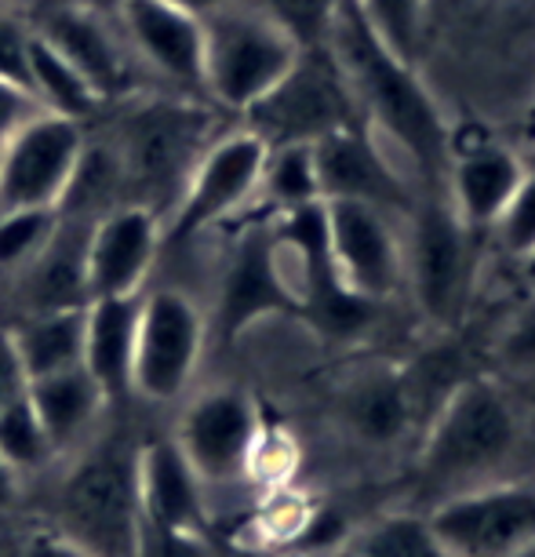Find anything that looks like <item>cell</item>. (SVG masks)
I'll list each match as a JSON object with an SVG mask.
<instances>
[{"label":"cell","instance_id":"6da1fadb","mask_svg":"<svg viewBox=\"0 0 535 557\" xmlns=\"http://www.w3.org/2000/svg\"><path fill=\"white\" fill-rule=\"evenodd\" d=\"M524 445L528 423L507 383L477 372L459 375L419 426L412 451L415 492L430 507L452 492L513 478Z\"/></svg>","mask_w":535,"mask_h":557},{"label":"cell","instance_id":"7a4b0ae2","mask_svg":"<svg viewBox=\"0 0 535 557\" xmlns=\"http://www.w3.org/2000/svg\"><path fill=\"white\" fill-rule=\"evenodd\" d=\"M324 48L339 66L361 121L386 135L434 183L445 178L452 135H448L434 96L415 77L412 62L394 55L375 37V29L364 23L353 0H339L328 34H324Z\"/></svg>","mask_w":535,"mask_h":557},{"label":"cell","instance_id":"3957f363","mask_svg":"<svg viewBox=\"0 0 535 557\" xmlns=\"http://www.w3.org/2000/svg\"><path fill=\"white\" fill-rule=\"evenodd\" d=\"M208 107L245 117L307 48L259 0H240L201 18Z\"/></svg>","mask_w":535,"mask_h":557},{"label":"cell","instance_id":"277c9868","mask_svg":"<svg viewBox=\"0 0 535 557\" xmlns=\"http://www.w3.org/2000/svg\"><path fill=\"white\" fill-rule=\"evenodd\" d=\"M477 240L445 194H430L408 215L405 288L434 332H452L466 313L477 270Z\"/></svg>","mask_w":535,"mask_h":557},{"label":"cell","instance_id":"5b68a950","mask_svg":"<svg viewBox=\"0 0 535 557\" xmlns=\"http://www.w3.org/2000/svg\"><path fill=\"white\" fill-rule=\"evenodd\" d=\"M62 529L96 557H132L139 529L135 451L117 445H84L59 488Z\"/></svg>","mask_w":535,"mask_h":557},{"label":"cell","instance_id":"8992f818","mask_svg":"<svg viewBox=\"0 0 535 557\" xmlns=\"http://www.w3.org/2000/svg\"><path fill=\"white\" fill-rule=\"evenodd\" d=\"M208 346V313L178 285L146 288L135 332L132 397L146 405H178L197 380Z\"/></svg>","mask_w":535,"mask_h":557},{"label":"cell","instance_id":"52a82bcc","mask_svg":"<svg viewBox=\"0 0 535 557\" xmlns=\"http://www.w3.org/2000/svg\"><path fill=\"white\" fill-rule=\"evenodd\" d=\"M237 124L266 146H313L353 124H364L328 48H307L299 62Z\"/></svg>","mask_w":535,"mask_h":557},{"label":"cell","instance_id":"ba28073f","mask_svg":"<svg viewBox=\"0 0 535 557\" xmlns=\"http://www.w3.org/2000/svg\"><path fill=\"white\" fill-rule=\"evenodd\" d=\"M266 153L270 146L245 124L215 135L186 175L172 215L164 219V245L167 240H194L245 212L259 197Z\"/></svg>","mask_w":535,"mask_h":557},{"label":"cell","instance_id":"9c48e42d","mask_svg":"<svg viewBox=\"0 0 535 557\" xmlns=\"http://www.w3.org/2000/svg\"><path fill=\"white\" fill-rule=\"evenodd\" d=\"M448 557H510L535 540V481L513 474L423 507Z\"/></svg>","mask_w":535,"mask_h":557},{"label":"cell","instance_id":"30bf717a","mask_svg":"<svg viewBox=\"0 0 535 557\" xmlns=\"http://www.w3.org/2000/svg\"><path fill=\"white\" fill-rule=\"evenodd\" d=\"M26 18L34 34L45 37L91 84V91L107 102V110L128 99L153 96L117 18L80 8L73 0H40Z\"/></svg>","mask_w":535,"mask_h":557},{"label":"cell","instance_id":"8fae6325","mask_svg":"<svg viewBox=\"0 0 535 557\" xmlns=\"http://www.w3.org/2000/svg\"><path fill=\"white\" fill-rule=\"evenodd\" d=\"M259 430L262 412L256 397L240 386H212L183 405L172 437L212 496L215 488L248 485V459Z\"/></svg>","mask_w":535,"mask_h":557},{"label":"cell","instance_id":"7c38bea8","mask_svg":"<svg viewBox=\"0 0 535 557\" xmlns=\"http://www.w3.org/2000/svg\"><path fill=\"white\" fill-rule=\"evenodd\" d=\"M88 124L37 110L0 143V208H59L77 172Z\"/></svg>","mask_w":535,"mask_h":557},{"label":"cell","instance_id":"4fadbf2b","mask_svg":"<svg viewBox=\"0 0 535 557\" xmlns=\"http://www.w3.org/2000/svg\"><path fill=\"white\" fill-rule=\"evenodd\" d=\"M328 256L343 292L364 302H386L405 288V234L390 208L369 201H324Z\"/></svg>","mask_w":535,"mask_h":557},{"label":"cell","instance_id":"5bb4252c","mask_svg":"<svg viewBox=\"0 0 535 557\" xmlns=\"http://www.w3.org/2000/svg\"><path fill=\"white\" fill-rule=\"evenodd\" d=\"M117 23L153 96L208 102L204 96V26L167 0H124Z\"/></svg>","mask_w":535,"mask_h":557},{"label":"cell","instance_id":"9a60e30c","mask_svg":"<svg viewBox=\"0 0 535 557\" xmlns=\"http://www.w3.org/2000/svg\"><path fill=\"white\" fill-rule=\"evenodd\" d=\"M164 251V215L142 201H124L88 226L84 281L88 299H124L150 288V273Z\"/></svg>","mask_w":535,"mask_h":557},{"label":"cell","instance_id":"2e32d148","mask_svg":"<svg viewBox=\"0 0 535 557\" xmlns=\"http://www.w3.org/2000/svg\"><path fill=\"white\" fill-rule=\"evenodd\" d=\"M339 430L364 451L401 448L415 434L419 405L405 368L372 364L357 372L335 397Z\"/></svg>","mask_w":535,"mask_h":557},{"label":"cell","instance_id":"e0dca14e","mask_svg":"<svg viewBox=\"0 0 535 557\" xmlns=\"http://www.w3.org/2000/svg\"><path fill=\"white\" fill-rule=\"evenodd\" d=\"M313 150L321 201H369L380 208H408L405 183L383 157L380 143L369 135V124H353L335 135H324Z\"/></svg>","mask_w":535,"mask_h":557},{"label":"cell","instance_id":"ac0fdd59","mask_svg":"<svg viewBox=\"0 0 535 557\" xmlns=\"http://www.w3.org/2000/svg\"><path fill=\"white\" fill-rule=\"evenodd\" d=\"M528 168L521 164L518 153H510L507 146L474 139V143H456L448 153V201H452L456 215L463 219V226L474 237L492 234L499 223V215L507 212V205L518 194L521 178Z\"/></svg>","mask_w":535,"mask_h":557},{"label":"cell","instance_id":"d6986e66","mask_svg":"<svg viewBox=\"0 0 535 557\" xmlns=\"http://www.w3.org/2000/svg\"><path fill=\"white\" fill-rule=\"evenodd\" d=\"M135 496H139L142 521L208 532L212 496L190 467V459L183 456V448L175 445V437H157L150 445L135 448Z\"/></svg>","mask_w":535,"mask_h":557},{"label":"cell","instance_id":"ffe728a7","mask_svg":"<svg viewBox=\"0 0 535 557\" xmlns=\"http://www.w3.org/2000/svg\"><path fill=\"white\" fill-rule=\"evenodd\" d=\"M288 310H299V299L281 267L274 234L256 230L234 248V259L226 267L223 292H219V324L226 335H237L266 313Z\"/></svg>","mask_w":535,"mask_h":557},{"label":"cell","instance_id":"44dd1931","mask_svg":"<svg viewBox=\"0 0 535 557\" xmlns=\"http://www.w3.org/2000/svg\"><path fill=\"white\" fill-rule=\"evenodd\" d=\"M139 299H88L84 307V372L99 383L107 401L132 397L135 332H139Z\"/></svg>","mask_w":535,"mask_h":557},{"label":"cell","instance_id":"7402d4cb","mask_svg":"<svg viewBox=\"0 0 535 557\" xmlns=\"http://www.w3.org/2000/svg\"><path fill=\"white\" fill-rule=\"evenodd\" d=\"M26 397H29V405H34L40 426L48 430L59 459L88 445L91 430L102 423V416H107V408H110L107 394L99 391V383L91 380L88 372H84V364L29 380Z\"/></svg>","mask_w":535,"mask_h":557},{"label":"cell","instance_id":"603a6c76","mask_svg":"<svg viewBox=\"0 0 535 557\" xmlns=\"http://www.w3.org/2000/svg\"><path fill=\"white\" fill-rule=\"evenodd\" d=\"M88 219L59 215L55 237L48 248L18 273L23 277V313L26 310H62L88 302L84 281V245H88Z\"/></svg>","mask_w":535,"mask_h":557},{"label":"cell","instance_id":"cb8c5ba5","mask_svg":"<svg viewBox=\"0 0 535 557\" xmlns=\"http://www.w3.org/2000/svg\"><path fill=\"white\" fill-rule=\"evenodd\" d=\"M84 307L26 310L23 318L8 324V339L15 346L26 380L66 372L84 361Z\"/></svg>","mask_w":535,"mask_h":557},{"label":"cell","instance_id":"d4e9b609","mask_svg":"<svg viewBox=\"0 0 535 557\" xmlns=\"http://www.w3.org/2000/svg\"><path fill=\"white\" fill-rule=\"evenodd\" d=\"M29 96L45 113L70 117L77 124H88V128L107 113V102L91 91V84L37 34L34 45H29Z\"/></svg>","mask_w":535,"mask_h":557},{"label":"cell","instance_id":"484cf974","mask_svg":"<svg viewBox=\"0 0 535 557\" xmlns=\"http://www.w3.org/2000/svg\"><path fill=\"white\" fill-rule=\"evenodd\" d=\"M332 557H448L426 524L423 510H390L369 524H353Z\"/></svg>","mask_w":535,"mask_h":557},{"label":"cell","instance_id":"4316f807","mask_svg":"<svg viewBox=\"0 0 535 557\" xmlns=\"http://www.w3.org/2000/svg\"><path fill=\"white\" fill-rule=\"evenodd\" d=\"M256 201L266 205L274 215L321 201L310 146H270Z\"/></svg>","mask_w":535,"mask_h":557},{"label":"cell","instance_id":"83f0119b","mask_svg":"<svg viewBox=\"0 0 535 557\" xmlns=\"http://www.w3.org/2000/svg\"><path fill=\"white\" fill-rule=\"evenodd\" d=\"M0 456L12 462L23 478L45 474V470L55 467V459H59V451L51 445L48 430L40 426V419L26 394L0 412Z\"/></svg>","mask_w":535,"mask_h":557},{"label":"cell","instance_id":"f1b7e54d","mask_svg":"<svg viewBox=\"0 0 535 557\" xmlns=\"http://www.w3.org/2000/svg\"><path fill=\"white\" fill-rule=\"evenodd\" d=\"M59 230V208H0V273H23Z\"/></svg>","mask_w":535,"mask_h":557},{"label":"cell","instance_id":"f546056e","mask_svg":"<svg viewBox=\"0 0 535 557\" xmlns=\"http://www.w3.org/2000/svg\"><path fill=\"white\" fill-rule=\"evenodd\" d=\"M353 4L394 55L415 62V48L423 40L430 0H353Z\"/></svg>","mask_w":535,"mask_h":557},{"label":"cell","instance_id":"4dcf8cb0","mask_svg":"<svg viewBox=\"0 0 535 557\" xmlns=\"http://www.w3.org/2000/svg\"><path fill=\"white\" fill-rule=\"evenodd\" d=\"M492 234H496V245L513 262H521L528 251H535V172H524L518 194L507 205V212L499 215Z\"/></svg>","mask_w":535,"mask_h":557},{"label":"cell","instance_id":"1f68e13d","mask_svg":"<svg viewBox=\"0 0 535 557\" xmlns=\"http://www.w3.org/2000/svg\"><path fill=\"white\" fill-rule=\"evenodd\" d=\"M496 361L502 372L535 375V292L510 313L496 335Z\"/></svg>","mask_w":535,"mask_h":557},{"label":"cell","instance_id":"d6a6232c","mask_svg":"<svg viewBox=\"0 0 535 557\" xmlns=\"http://www.w3.org/2000/svg\"><path fill=\"white\" fill-rule=\"evenodd\" d=\"M302 48H321L339 0H259Z\"/></svg>","mask_w":535,"mask_h":557},{"label":"cell","instance_id":"836d02e7","mask_svg":"<svg viewBox=\"0 0 535 557\" xmlns=\"http://www.w3.org/2000/svg\"><path fill=\"white\" fill-rule=\"evenodd\" d=\"M212 554L215 546L208 540V532L167 529V524H153L139 518L132 557H212Z\"/></svg>","mask_w":535,"mask_h":557},{"label":"cell","instance_id":"e575fe53","mask_svg":"<svg viewBox=\"0 0 535 557\" xmlns=\"http://www.w3.org/2000/svg\"><path fill=\"white\" fill-rule=\"evenodd\" d=\"M29 45H34V26L26 12L0 8V81L29 91Z\"/></svg>","mask_w":535,"mask_h":557},{"label":"cell","instance_id":"d590c367","mask_svg":"<svg viewBox=\"0 0 535 557\" xmlns=\"http://www.w3.org/2000/svg\"><path fill=\"white\" fill-rule=\"evenodd\" d=\"M26 386L29 380H26L23 364H18L12 339H8V329H0V412L12 401H18V397L26 394Z\"/></svg>","mask_w":535,"mask_h":557},{"label":"cell","instance_id":"8d00e7d4","mask_svg":"<svg viewBox=\"0 0 535 557\" xmlns=\"http://www.w3.org/2000/svg\"><path fill=\"white\" fill-rule=\"evenodd\" d=\"M40 107L34 102V96H29L26 88H15V84L0 81V143L12 135L18 124L34 117Z\"/></svg>","mask_w":535,"mask_h":557},{"label":"cell","instance_id":"74e56055","mask_svg":"<svg viewBox=\"0 0 535 557\" xmlns=\"http://www.w3.org/2000/svg\"><path fill=\"white\" fill-rule=\"evenodd\" d=\"M23 557H96L88 546H80L77 540H70L66 532L51 529V532H37L29 535Z\"/></svg>","mask_w":535,"mask_h":557},{"label":"cell","instance_id":"f35d334b","mask_svg":"<svg viewBox=\"0 0 535 557\" xmlns=\"http://www.w3.org/2000/svg\"><path fill=\"white\" fill-rule=\"evenodd\" d=\"M18 499H23V474L0 456V513L12 510Z\"/></svg>","mask_w":535,"mask_h":557},{"label":"cell","instance_id":"ab89813d","mask_svg":"<svg viewBox=\"0 0 535 557\" xmlns=\"http://www.w3.org/2000/svg\"><path fill=\"white\" fill-rule=\"evenodd\" d=\"M167 4H175L178 12H186L194 18H208V15L223 12V8H229V4H240V0H167Z\"/></svg>","mask_w":535,"mask_h":557},{"label":"cell","instance_id":"60d3db41","mask_svg":"<svg viewBox=\"0 0 535 557\" xmlns=\"http://www.w3.org/2000/svg\"><path fill=\"white\" fill-rule=\"evenodd\" d=\"M212 557H291V554H281V550H266V546H248V543H234V546H223Z\"/></svg>","mask_w":535,"mask_h":557},{"label":"cell","instance_id":"b9f144b4","mask_svg":"<svg viewBox=\"0 0 535 557\" xmlns=\"http://www.w3.org/2000/svg\"><path fill=\"white\" fill-rule=\"evenodd\" d=\"M73 4L91 8V12H99V15L117 18V15H121V8H124V0H73Z\"/></svg>","mask_w":535,"mask_h":557},{"label":"cell","instance_id":"7bdbcfd3","mask_svg":"<svg viewBox=\"0 0 535 557\" xmlns=\"http://www.w3.org/2000/svg\"><path fill=\"white\" fill-rule=\"evenodd\" d=\"M518 273H521V281H524V288L535 292V251H528V256L518 262Z\"/></svg>","mask_w":535,"mask_h":557},{"label":"cell","instance_id":"ee69618b","mask_svg":"<svg viewBox=\"0 0 535 557\" xmlns=\"http://www.w3.org/2000/svg\"><path fill=\"white\" fill-rule=\"evenodd\" d=\"M40 4V0H0V8H15V12H34V8Z\"/></svg>","mask_w":535,"mask_h":557},{"label":"cell","instance_id":"f6af8a7d","mask_svg":"<svg viewBox=\"0 0 535 557\" xmlns=\"http://www.w3.org/2000/svg\"><path fill=\"white\" fill-rule=\"evenodd\" d=\"M510 557H535V540H532V543H524L521 550H513Z\"/></svg>","mask_w":535,"mask_h":557},{"label":"cell","instance_id":"bcb514c9","mask_svg":"<svg viewBox=\"0 0 535 557\" xmlns=\"http://www.w3.org/2000/svg\"><path fill=\"white\" fill-rule=\"evenodd\" d=\"M524 132H528V139H535V107L528 110V121H524Z\"/></svg>","mask_w":535,"mask_h":557}]
</instances>
